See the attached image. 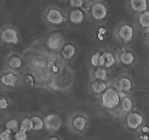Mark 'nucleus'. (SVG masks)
I'll list each match as a JSON object with an SVG mask.
<instances>
[{
	"label": "nucleus",
	"instance_id": "1",
	"mask_svg": "<svg viewBox=\"0 0 149 140\" xmlns=\"http://www.w3.org/2000/svg\"><path fill=\"white\" fill-rule=\"evenodd\" d=\"M120 101L119 94L113 88L106 89L102 95V105L108 109L116 107Z\"/></svg>",
	"mask_w": 149,
	"mask_h": 140
},
{
	"label": "nucleus",
	"instance_id": "2",
	"mask_svg": "<svg viewBox=\"0 0 149 140\" xmlns=\"http://www.w3.org/2000/svg\"><path fill=\"white\" fill-rule=\"evenodd\" d=\"M43 122L45 128L51 131H56L61 125V120L60 117L54 114L48 115L45 117Z\"/></svg>",
	"mask_w": 149,
	"mask_h": 140
},
{
	"label": "nucleus",
	"instance_id": "3",
	"mask_svg": "<svg viewBox=\"0 0 149 140\" xmlns=\"http://www.w3.org/2000/svg\"><path fill=\"white\" fill-rule=\"evenodd\" d=\"M1 39L7 43L16 44L18 42V33L13 28H6L1 34Z\"/></svg>",
	"mask_w": 149,
	"mask_h": 140
},
{
	"label": "nucleus",
	"instance_id": "4",
	"mask_svg": "<svg viewBox=\"0 0 149 140\" xmlns=\"http://www.w3.org/2000/svg\"><path fill=\"white\" fill-rule=\"evenodd\" d=\"M46 19L49 23L53 24H60L64 21V15L57 9L49 10L46 15Z\"/></svg>",
	"mask_w": 149,
	"mask_h": 140
},
{
	"label": "nucleus",
	"instance_id": "5",
	"mask_svg": "<svg viewBox=\"0 0 149 140\" xmlns=\"http://www.w3.org/2000/svg\"><path fill=\"white\" fill-rule=\"evenodd\" d=\"M91 16L96 20L103 19L107 15V9L105 6L101 3H96L91 10Z\"/></svg>",
	"mask_w": 149,
	"mask_h": 140
},
{
	"label": "nucleus",
	"instance_id": "6",
	"mask_svg": "<svg viewBox=\"0 0 149 140\" xmlns=\"http://www.w3.org/2000/svg\"><path fill=\"white\" fill-rule=\"evenodd\" d=\"M64 37L59 34H54L48 40V46L51 50H58L64 45Z\"/></svg>",
	"mask_w": 149,
	"mask_h": 140
},
{
	"label": "nucleus",
	"instance_id": "7",
	"mask_svg": "<svg viewBox=\"0 0 149 140\" xmlns=\"http://www.w3.org/2000/svg\"><path fill=\"white\" fill-rule=\"evenodd\" d=\"M143 117L141 115L137 112H131L129 114L127 118V125L130 128L135 129L138 128L143 123Z\"/></svg>",
	"mask_w": 149,
	"mask_h": 140
},
{
	"label": "nucleus",
	"instance_id": "8",
	"mask_svg": "<svg viewBox=\"0 0 149 140\" xmlns=\"http://www.w3.org/2000/svg\"><path fill=\"white\" fill-rule=\"evenodd\" d=\"M120 37L125 42H130L132 40L134 30L132 26L129 25H124L120 28L118 31Z\"/></svg>",
	"mask_w": 149,
	"mask_h": 140
},
{
	"label": "nucleus",
	"instance_id": "9",
	"mask_svg": "<svg viewBox=\"0 0 149 140\" xmlns=\"http://www.w3.org/2000/svg\"><path fill=\"white\" fill-rule=\"evenodd\" d=\"M115 57L113 54L110 52H104L100 55V64L101 67H110L115 64Z\"/></svg>",
	"mask_w": 149,
	"mask_h": 140
},
{
	"label": "nucleus",
	"instance_id": "10",
	"mask_svg": "<svg viewBox=\"0 0 149 140\" xmlns=\"http://www.w3.org/2000/svg\"><path fill=\"white\" fill-rule=\"evenodd\" d=\"M130 6L135 12H145L148 8V3L146 0H132Z\"/></svg>",
	"mask_w": 149,
	"mask_h": 140
},
{
	"label": "nucleus",
	"instance_id": "11",
	"mask_svg": "<svg viewBox=\"0 0 149 140\" xmlns=\"http://www.w3.org/2000/svg\"><path fill=\"white\" fill-rule=\"evenodd\" d=\"M18 81V78L13 73H8L1 77V82L6 86L13 87Z\"/></svg>",
	"mask_w": 149,
	"mask_h": 140
},
{
	"label": "nucleus",
	"instance_id": "12",
	"mask_svg": "<svg viewBox=\"0 0 149 140\" xmlns=\"http://www.w3.org/2000/svg\"><path fill=\"white\" fill-rule=\"evenodd\" d=\"M70 18L71 22L74 24H80L84 18V14L81 10L74 9L70 12Z\"/></svg>",
	"mask_w": 149,
	"mask_h": 140
},
{
	"label": "nucleus",
	"instance_id": "13",
	"mask_svg": "<svg viewBox=\"0 0 149 140\" xmlns=\"http://www.w3.org/2000/svg\"><path fill=\"white\" fill-rule=\"evenodd\" d=\"M87 123V120L83 116H76L73 118L72 125L78 131H83Z\"/></svg>",
	"mask_w": 149,
	"mask_h": 140
},
{
	"label": "nucleus",
	"instance_id": "14",
	"mask_svg": "<svg viewBox=\"0 0 149 140\" xmlns=\"http://www.w3.org/2000/svg\"><path fill=\"white\" fill-rule=\"evenodd\" d=\"M74 53H75V48L71 44H67L64 45L62 49V52H61L63 58L65 59L72 58L74 55Z\"/></svg>",
	"mask_w": 149,
	"mask_h": 140
},
{
	"label": "nucleus",
	"instance_id": "15",
	"mask_svg": "<svg viewBox=\"0 0 149 140\" xmlns=\"http://www.w3.org/2000/svg\"><path fill=\"white\" fill-rule=\"evenodd\" d=\"M120 60L122 64H125V65H130L134 61V55L132 53L129 52V51H124L121 54Z\"/></svg>",
	"mask_w": 149,
	"mask_h": 140
},
{
	"label": "nucleus",
	"instance_id": "16",
	"mask_svg": "<svg viewBox=\"0 0 149 140\" xmlns=\"http://www.w3.org/2000/svg\"><path fill=\"white\" fill-rule=\"evenodd\" d=\"M118 88L121 91L123 92H127L130 91L132 88V82L128 78H121L118 82Z\"/></svg>",
	"mask_w": 149,
	"mask_h": 140
},
{
	"label": "nucleus",
	"instance_id": "17",
	"mask_svg": "<svg viewBox=\"0 0 149 140\" xmlns=\"http://www.w3.org/2000/svg\"><path fill=\"white\" fill-rule=\"evenodd\" d=\"M31 121V130H37L42 129L44 125V122L40 117H33L30 119Z\"/></svg>",
	"mask_w": 149,
	"mask_h": 140
},
{
	"label": "nucleus",
	"instance_id": "18",
	"mask_svg": "<svg viewBox=\"0 0 149 140\" xmlns=\"http://www.w3.org/2000/svg\"><path fill=\"white\" fill-rule=\"evenodd\" d=\"M92 91L94 93H102L106 90V84L104 83V81L99 80L95 81L94 83L92 84Z\"/></svg>",
	"mask_w": 149,
	"mask_h": 140
},
{
	"label": "nucleus",
	"instance_id": "19",
	"mask_svg": "<svg viewBox=\"0 0 149 140\" xmlns=\"http://www.w3.org/2000/svg\"><path fill=\"white\" fill-rule=\"evenodd\" d=\"M133 107V103L131 98L129 97H124L121 101V108L126 112H130Z\"/></svg>",
	"mask_w": 149,
	"mask_h": 140
},
{
	"label": "nucleus",
	"instance_id": "20",
	"mask_svg": "<svg viewBox=\"0 0 149 140\" xmlns=\"http://www.w3.org/2000/svg\"><path fill=\"white\" fill-rule=\"evenodd\" d=\"M139 23L140 25L146 28H149V12L145 11L139 16Z\"/></svg>",
	"mask_w": 149,
	"mask_h": 140
},
{
	"label": "nucleus",
	"instance_id": "21",
	"mask_svg": "<svg viewBox=\"0 0 149 140\" xmlns=\"http://www.w3.org/2000/svg\"><path fill=\"white\" fill-rule=\"evenodd\" d=\"M22 65V61L17 56H13L8 61V66L12 69H18Z\"/></svg>",
	"mask_w": 149,
	"mask_h": 140
},
{
	"label": "nucleus",
	"instance_id": "22",
	"mask_svg": "<svg viewBox=\"0 0 149 140\" xmlns=\"http://www.w3.org/2000/svg\"><path fill=\"white\" fill-rule=\"evenodd\" d=\"M94 77L99 80H104L107 78V72L103 68H98L94 72Z\"/></svg>",
	"mask_w": 149,
	"mask_h": 140
},
{
	"label": "nucleus",
	"instance_id": "23",
	"mask_svg": "<svg viewBox=\"0 0 149 140\" xmlns=\"http://www.w3.org/2000/svg\"><path fill=\"white\" fill-rule=\"evenodd\" d=\"M20 130L24 131V132H26L27 131L31 130V121H30V119L24 118L21 124V127H20Z\"/></svg>",
	"mask_w": 149,
	"mask_h": 140
},
{
	"label": "nucleus",
	"instance_id": "24",
	"mask_svg": "<svg viewBox=\"0 0 149 140\" xmlns=\"http://www.w3.org/2000/svg\"><path fill=\"white\" fill-rule=\"evenodd\" d=\"M7 129L10 130V131H16L18 128V122L15 119H12L8 121L6 123Z\"/></svg>",
	"mask_w": 149,
	"mask_h": 140
},
{
	"label": "nucleus",
	"instance_id": "25",
	"mask_svg": "<svg viewBox=\"0 0 149 140\" xmlns=\"http://www.w3.org/2000/svg\"><path fill=\"white\" fill-rule=\"evenodd\" d=\"M15 139L16 140H27L28 137H27L26 132H24V131L19 130V131L15 133Z\"/></svg>",
	"mask_w": 149,
	"mask_h": 140
},
{
	"label": "nucleus",
	"instance_id": "26",
	"mask_svg": "<svg viewBox=\"0 0 149 140\" xmlns=\"http://www.w3.org/2000/svg\"><path fill=\"white\" fill-rule=\"evenodd\" d=\"M0 139L1 140H10L11 139V131L6 129L0 134Z\"/></svg>",
	"mask_w": 149,
	"mask_h": 140
},
{
	"label": "nucleus",
	"instance_id": "27",
	"mask_svg": "<svg viewBox=\"0 0 149 140\" xmlns=\"http://www.w3.org/2000/svg\"><path fill=\"white\" fill-rule=\"evenodd\" d=\"M100 53H95L91 56V63L94 67H97L100 64Z\"/></svg>",
	"mask_w": 149,
	"mask_h": 140
},
{
	"label": "nucleus",
	"instance_id": "28",
	"mask_svg": "<svg viewBox=\"0 0 149 140\" xmlns=\"http://www.w3.org/2000/svg\"><path fill=\"white\" fill-rule=\"evenodd\" d=\"M48 68H49L51 70H52L53 72H56L57 71H58V64H56V62H55V61H54V60L50 61L49 63H48Z\"/></svg>",
	"mask_w": 149,
	"mask_h": 140
},
{
	"label": "nucleus",
	"instance_id": "29",
	"mask_svg": "<svg viewBox=\"0 0 149 140\" xmlns=\"http://www.w3.org/2000/svg\"><path fill=\"white\" fill-rule=\"evenodd\" d=\"M8 107V100L3 96H0V110H5Z\"/></svg>",
	"mask_w": 149,
	"mask_h": 140
},
{
	"label": "nucleus",
	"instance_id": "30",
	"mask_svg": "<svg viewBox=\"0 0 149 140\" xmlns=\"http://www.w3.org/2000/svg\"><path fill=\"white\" fill-rule=\"evenodd\" d=\"M70 5L74 8H80L84 4V1L82 0H72L70 2Z\"/></svg>",
	"mask_w": 149,
	"mask_h": 140
},
{
	"label": "nucleus",
	"instance_id": "31",
	"mask_svg": "<svg viewBox=\"0 0 149 140\" xmlns=\"http://www.w3.org/2000/svg\"><path fill=\"white\" fill-rule=\"evenodd\" d=\"M25 82L28 85H33V84H34V79H33L31 76L28 75V76L25 78Z\"/></svg>",
	"mask_w": 149,
	"mask_h": 140
},
{
	"label": "nucleus",
	"instance_id": "32",
	"mask_svg": "<svg viewBox=\"0 0 149 140\" xmlns=\"http://www.w3.org/2000/svg\"><path fill=\"white\" fill-rule=\"evenodd\" d=\"M49 140H58V139L56 137H52L49 139Z\"/></svg>",
	"mask_w": 149,
	"mask_h": 140
},
{
	"label": "nucleus",
	"instance_id": "33",
	"mask_svg": "<svg viewBox=\"0 0 149 140\" xmlns=\"http://www.w3.org/2000/svg\"><path fill=\"white\" fill-rule=\"evenodd\" d=\"M0 140H1V139H0Z\"/></svg>",
	"mask_w": 149,
	"mask_h": 140
}]
</instances>
